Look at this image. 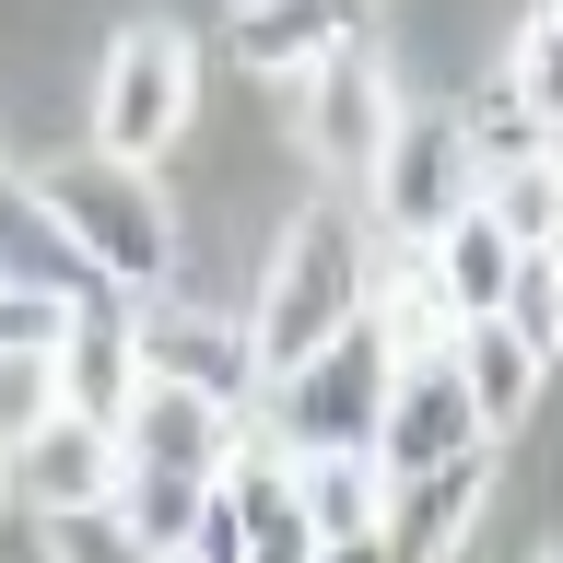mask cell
Masks as SVG:
<instances>
[{"mask_svg":"<svg viewBox=\"0 0 563 563\" xmlns=\"http://www.w3.org/2000/svg\"><path fill=\"white\" fill-rule=\"evenodd\" d=\"M376 271H364V211L352 200H306L258 258V306H246V352H258V387L294 376L306 352H329L364 317Z\"/></svg>","mask_w":563,"mask_h":563,"instance_id":"6da1fadb","label":"cell"},{"mask_svg":"<svg viewBox=\"0 0 563 563\" xmlns=\"http://www.w3.org/2000/svg\"><path fill=\"white\" fill-rule=\"evenodd\" d=\"M35 211L59 223V246L82 258V271L106 282V294H165L176 282V211L165 188H153V165H118V153H59V165L35 176Z\"/></svg>","mask_w":563,"mask_h":563,"instance_id":"7a4b0ae2","label":"cell"},{"mask_svg":"<svg viewBox=\"0 0 563 563\" xmlns=\"http://www.w3.org/2000/svg\"><path fill=\"white\" fill-rule=\"evenodd\" d=\"M387 376H399L387 329H376V317H352L329 352H306L294 376H271V387H258V434H271L282 457H376Z\"/></svg>","mask_w":563,"mask_h":563,"instance_id":"3957f363","label":"cell"},{"mask_svg":"<svg viewBox=\"0 0 563 563\" xmlns=\"http://www.w3.org/2000/svg\"><path fill=\"white\" fill-rule=\"evenodd\" d=\"M188 106H200V47L176 24H130L95 70V153L118 165H165L188 141Z\"/></svg>","mask_w":563,"mask_h":563,"instance_id":"277c9868","label":"cell"},{"mask_svg":"<svg viewBox=\"0 0 563 563\" xmlns=\"http://www.w3.org/2000/svg\"><path fill=\"white\" fill-rule=\"evenodd\" d=\"M364 188H376V223H387L399 246H434L457 211L482 200V165H470V118H434V106H422V118H399V141L376 153V176H364Z\"/></svg>","mask_w":563,"mask_h":563,"instance_id":"5b68a950","label":"cell"},{"mask_svg":"<svg viewBox=\"0 0 563 563\" xmlns=\"http://www.w3.org/2000/svg\"><path fill=\"white\" fill-rule=\"evenodd\" d=\"M130 352L153 387H200L223 411H258V352H246V317H200V306H165L141 294L130 306Z\"/></svg>","mask_w":563,"mask_h":563,"instance_id":"8992f818","label":"cell"},{"mask_svg":"<svg viewBox=\"0 0 563 563\" xmlns=\"http://www.w3.org/2000/svg\"><path fill=\"white\" fill-rule=\"evenodd\" d=\"M493 446L482 411H470V387H457L446 352H399V376H387V422H376V470L387 482H411V470H434V457H470Z\"/></svg>","mask_w":563,"mask_h":563,"instance_id":"52a82bcc","label":"cell"},{"mask_svg":"<svg viewBox=\"0 0 563 563\" xmlns=\"http://www.w3.org/2000/svg\"><path fill=\"white\" fill-rule=\"evenodd\" d=\"M246 446V411H223V399H200V387H153L141 376V399L118 411V470H188V482H223Z\"/></svg>","mask_w":563,"mask_h":563,"instance_id":"ba28073f","label":"cell"},{"mask_svg":"<svg viewBox=\"0 0 563 563\" xmlns=\"http://www.w3.org/2000/svg\"><path fill=\"white\" fill-rule=\"evenodd\" d=\"M399 118H411V106L387 95V70L364 59V47H341L329 70H306V153L329 176H376V153L399 141Z\"/></svg>","mask_w":563,"mask_h":563,"instance_id":"9c48e42d","label":"cell"},{"mask_svg":"<svg viewBox=\"0 0 563 563\" xmlns=\"http://www.w3.org/2000/svg\"><path fill=\"white\" fill-rule=\"evenodd\" d=\"M482 493H493V446L470 457H434L411 482H387V563H457L470 552V528H482Z\"/></svg>","mask_w":563,"mask_h":563,"instance_id":"30bf717a","label":"cell"},{"mask_svg":"<svg viewBox=\"0 0 563 563\" xmlns=\"http://www.w3.org/2000/svg\"><path fill=\"white\" fill-rule=\"evenodd\" d=\"M223 517H235V552L246 563H317L306 470H294L271 434H246V446H235V470H223Z\"/></svg>","mask_w":563,"mask_h":563,"instance_id":"8fae6325","label":"cell"},{"mask_svg":"<svg viewBox=\"0 0 563 563\" xmlns=\"http://www.w3.org/2000/svg\"><path fill=\"white\" fill-rule=\"evenodd\" d=\"M141 399V352H130V294H82L70 306V341H59V411L106 422L118 434V411Z\"/></svg>","mask_w":563,"mask_h":563,"instance_id":"7c38bea8","label":"cell"},{"mask_svg":"<svg viewBox=\"0 0 563 563\" xmlns=\"http://www.w3.org/2000/svg\"><path fill=\"white\" fill-rule=\"evenodd\" d=\"M12 493H24L35 517H70V505H118V434L82 411L35 422L24 446H12Z\"/></svg>","mask_w":563,"mask_h":563,"instance_id":"4fadbf2b","label":"cell"},{"mask_svg":"<svg viewBox=\"0 0 563 563\" xmlns=\"http://www.w3.org/2000/svg\"><path fill=\"white\" fill-rule=\"evenodd\" d=\"M352 24H364V0H258V12H235V59L258 82H306L341 47H364Z\"/></svg>","mask_w":563,"mask_h":563,"instance_id":"5bb4252c","label":"cell"},{"mask_svg":"<svg viewBox=\"0 0 563 563\" xmlns=\"http://www.w3.org/2000/svg\"><path fill=\"white\" fill-rule=\"evenodd\" d=\"M411 258H422V282H434L446 329H470V317H493V306H505V282H517V258H528V246L505 235V223H493L482 200H470V211L446 223V235H434V246H411Z\"/></svg>","mask_w":563,"mask_h":563,"instance_id":"9a60e30c","label":"cell"},{"mask_svg":"<svg viewBox=\"0 0 563 563\" xmlns=\"http://www.w3.org/2000/svg\"><path fill=\"white\" fill-rule=\"evenodd\" d=\"M446 364H457V387H470V411H482V434H505V422H528L540 411V352L505 329V317H470V329H446Z\"/></svg>","mask_w":563,"mask_h":563,"instance_id":"2e32d148","label":"cell"},{"mask_svg":"<svg viewBox=\"0 0 563 563\" xmlns=\"http://www.w3.org/2000/svg\"><path fill=\"white\" fill-rule=\"evenodd\" d=\"M0 282H47V294H70V306H82V294H106V282L59 246V223L35 211L24 176H0Z\"/></svg>","mask_w":563,"mask_h":563,"instance_id":"e0dca14e","label":"cell"},{"mask_svg":"<svg viewBox=\"0 0 563 563\" xmlns=\"http://www.w3.org/2000/svg\"><path fill=\"white\" fill-rule=\"evenodd\" d=\"M482 211L517 246H563V141L552 153H517V165H482Z\"/></svg>","mask_w":563,"mask_h":563,"instance_id":"ac0fdd59","label":"cell"},{"mask_svg":"<svg viewBox=\"0 0 563 563\" xmlns=\"http://www.w3.org/2000/svg\"><path fill=\"white\" fill-rule=\"evenodd\" d=\"M294 470H306L317 552H329V540H376V528H387V470H376V457H294Z\"/></svg>","mask_w":563,"mask_h":563,"instance_id":"d6986e66","label":"cell"},{"mask_svg":"<svg viewBox=\"0 0 563 563\" xmlns=\"http://www.w3.org/2000/svg\"><path fill=\"white\" fill-rule=\"evenodd\" d=\"M493 95L517 106L528 130L563 141V0H540V12L517 24V47H505V82H493Z\"/></svg>","mask_w":563,"mask_h":563,"instance_id":"ffe728a7","label":"cell"},{"mask_svg":"<svg viewBox=\"0 0 563 563\" xmlns=\"http://www.w3.org/2000/svg\"><path fill=\"white\" fill-rule=\"evenodd\" d=\"M200 505H211V482H188V470H118V517H130V540H141L153 563L188 552Z\"/></svg>","mask_w":563,"mask_h":563,"instance_id":"44dd1931","label":"cell"},{"mask_svg":"<svg viewBox=\"0 0 563 563\" xmlns=\"http://www.w3.org/2000/svg\"><path fill=\"white\" fill-rule=\"evenodd\" d=\"M493 317H505V329H517V341L540 352V364H563V246H528Z\"/></svg>","mask_w":563,"mask_h":563,"instance_id":"7402d4cb","label":"cell"},{"mask_svg":"<svg viewBox=\"0 0 563 563\" xmlns=\"http://www.w3.org/2000/svg\"><path fill=\"white\" fill-rule=\"evenodd\" d=\"M59 341H70V294H47V282H0V364H12V352L59 364Z\"/></svg>","mask_w":563,"mask_h":563,"instance_id":"603a6c76","label":"cell"},{"mask_svg":"<svg viewBox=\"0 0 563 563\" xmlns=\"http://www.w3.org/2000/svg\"><path fill=\"white\" fill-rule=\"evenodd\" d=\"M47 563H153V552L130 540L118 505H70V517H47Z\"/></svg>","mask_w":563,"mask_h":563,"instance_id":"cb8c5ba5","label":"cell"},{"mask_svg":"<svg viewBox=\"0 0 563 563\" xmlns=\"http://www.w3.org/2000/svg\"><path fill=\"white\" fill-rule=\"evenodd\" d=\"M35 422H59V364H35V352H12V364H0V457L24 446Z\"/></svg>","mask_w":563,"mask_h":563,"instance_id":"d4e9b609","label":"cell"},{"mask_svg":"<svg viewBox=\"0 0 563 563\" xmlns=\"http://www.w3.org/2000/svg\"><path fill=\"white\" fill-rule=\"evenodd\" d=\"M317 563H387V540H329Z\"/></svg>","mask_w":563,"mask_h":563,"instance_id":"484cf974","label":"cell"},{"mask_svg":"<svg viewBox=\"0 0 563 563\" xmlns=\"http://www.w3.org/2000/svg\"><path fill=\"white\" fill-rule=\"evenodd\" d=\"M0 505H12V457H0Z\"/></svg>","mask_w":563,"mask_h":563,"instance_id":"4316f807","label":"cell"},{"mask_svg":"<svg viewBox=\"0 0 563 563\" xmlns=\"http://www.w3.org/2000/svg\"><path fill=\"white\" fill-rule=\"evenodd\" d=\"M235 12H258V0H235Z\"/></svg>","mask_w":563,"mask_h":563,"instance_id":"83f0119b","label":"cell"},{"mask_svg":"<svg viewBox=\"0 0 563 563\" xmlns=\"http://www.w3.org/2000/svg\"><path fill=\"white\" fill-rule=\"evenodd\" d=\"M165 563H188V552H165Z\"/></svg>","mask_w":563,"mask_h":563,"instance_id":"f1b7e54d","label":"cell"}]
</instances>
